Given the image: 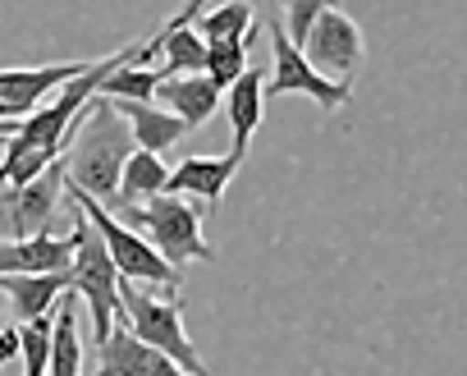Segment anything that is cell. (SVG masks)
Returning a JSON list of instances; mask_svg holds the SVG:
<instances>
[{
	"mask_svg": "<svg viewBox=\"0 0 467 376\" xmlns=\"http://www.w3.org/2000/svg\"><path fill=\"white\" fill-rule=\"evenodd\" d=\"M69 156H65V188H83L97 203H110L115 198V183H119V170L124 161L138 151L124 115L115 110L110 97H92L78 115V129L69 138Z\"/></svg>",
	"mask_w": 467,
	"mask_h": 376,
	"instance_id": "cell-1",
	"label": "cell"
},
{
	"mask_svg": "<svg viewBox=\"0 0 467 376\" xmlns=\"http://www.w3.org/2000/svg\"><path fill=\"white\" fill-rule=\"evenodd\" d=\"M119 321L142 344H151L165 358H174L188 376H206V362H202V353L192 349V339L183 330V294L179 289H165V298H156L138 280L119 276Z\"/></svg>",
	"mask_w": 467,
	"mask_h": 376,
	"instance_id": "cell-2",
	"label": "cell"
},
{
	"mask_svg": "<svg viewBox=\"0 0 467 376\" xmlns=\"http://www.w3.org/2000/svg\"><path fill=\"white\" fill-rule=\"evenodd\" d=\"M119 216L129 230H138L170 266H183V262H211V244L202 239V212L188 207V198L179 193H156L147 198L142 207H119L110 212Z\"/></svg>",
	"mask_w": 467,
	"mask_h": 376,
	"instance_id": "cell-3",
	"label": "cell"
},
{
	"mask_svg": "<svg viewBox=\"0 0 467 376\" xmlns=\"http://www.w3.org/2000/svg\"><path fill=\"white\" fill-rule=\"evenodd\" d=\"M69 203V198H65ZM69 216H74V262H69V294H78L92 312V339L106 344L110 326L119 321V271L97 235V225L69 203Z\"/></svg>",
	"mask_w": 467,
	"mask_h": 376,
	"instance_id": "cell-4",
	"label": "cell"
},
{
	"mask_svg": "<svg viewBox=\"0 0 467 376\" xmlns=\"http://www.w3.org/2000/svg\"><path fill=\"white\" fill-rule=\"evenodd\" d=\"M65 198L97 225V235H101V244H106V253H110V262H115V271L124 276V280H138V285H161V289H179V266H170L138 230H129L119 216H110L92 193H83V188H65Z\"/></svg>",
	"mask_w": 467,
	"mask_h": 376,
	"instance_id": "cell-5",
	"label": "cell"
},
{
	"mask_svg": "<svg viewBox=\"0 0 467 376\" xmlns=\"http://www.w3.org/2000/svg\"><path fill=\"white\" fill-rule=\"evenodd\" d=\"M60 203H65V161H51L37 179L19 188H0V244L47 235Z\"/></svg>",
	"mask_w": 467,
	"mask_h": 376,
	"instance_id": "cell-6",
	"label": "cell"
},
{
	"mask_svg": "<svg viewBox=\"0 0 467 376\" xmlns=\"http://www.w3.org/2000/svg\"><path fill=\"white\" fill-rule=\"evenodd\" d=\"M266 37H271V51H275V69H271V78H266V97L303 92V97H312V101L326 106V110L348 106V97H353L348 78H326V74H317V69L307 65V56L289 42V33L280 28V19L266 24Z\"/></svg>",
	"mask_w": 467,
	"mask_h": 376,
	"instance_id": "cell-7",
	"label": "cell"
},
{
	"mask_svg": "<svg viewBox=\"0 0 467 376\" xmlns=\"http://www.w3.org/2000/svg\"><path fill=\"white\" fill-rule=\"evenodd\" d=\"M303 56H307V65L317 69V74H335V78H348L358 65H362V28L344 15V10H326L317 24H312V33H307V42L298 47Z\"/></svg>",
	"mask_w": 467,
	"mask_h": 376,
	"instance_id": "cell-8",
	"label": "cell"
},
{
	"mask_svg": "<svg viewBox=\"0 0 467 376\" xmlns=\"http://www.w3.org/2000/svg\"><path fill=\"white\" fill-rule=\"evenodd\" d=\"M97 349H101V367L92 376H188L174 358H165L161 349L142 344L124 321H115L106 344H97Z\"/></svg>",
	"mask_w": 467,
	"mask_h": 376,
	"instance_id": "cell-9",
	"label": "cell"
},
{
	"mask_svg": "<svg viewBox=\"0 0 467 376\" xmlns=\"http://www.w3.org/2000/svg\"><path fill=\"white\" fill-rule=\"evenodd\" d=\"M97 60H69V65H28V69H0V101L19 115L37 110V101L56 88H65L69 78H78L83 69H92Z\"/></svg>",
	"mask_w": 467,
	"mask_h": 376,
	"instance_id": "cell-10",
	"label": "cell"
},
{
	"mask_svg": "<svg viewBox=\"0 0 467 376\" xmlns=\"http://www.w3.org/2000/svg\"><path fill=\"white\" fill-rule=\"evenodd\" d=\"M239 156H183L170 179H165V193H179V198H202L211 212L220 207L229 179L239 174Z\"/></svg>",
	"mask_w": 467,
	"mask_h": 376,
	"instance_id": "cell-11",
	"label": "cell"
},
{
	"mask_svg": "<svg viewBox=\"0 0 467 376\" xmlns=\"http://www.w3.org/2000/svg\"><path fill=\"white\" fill-rule=\"evenodd\" d=\"M151 101L165 106L170 115H179V120L188 124V133H192V129H202V124L215 115L220 88H215L206 74H174V78H161V83H156V97H151Z\"/></svg>",
	"mask_w": 467,
	"mask_h": 376,
	"instance_id": "cell-12",
	"label": "cell"
},
{
	"mask_svg": "<svg viewBox=\"0 0 467 376\" xmlns=\"http://www.w3.org/2000/svg\"><path fill=\"white\" fill-rule=\"evenodd\" d=\"M262 78H266L262 69H248L224 88V115H229V129H234L229 156H239V161H248V142L262 124V106H266V83Z\"/></svg>",
	"mask_w": 467,
	"mask_h": 376,
	"instance_id": "cell-13",
	"label": "cell"
},
{
	"mask_svg": "<svg viewBox=\"0 0 467 376\" xmlns=\"http://www.w3.org/2000/svg\"><path fill=\"white\" fill-rule=\"evenodd\" d=\"M0 294L10 298V312L19 321H37L56 312V303L69 294V271H47V276H0Z\"/></svg>",
	"mask_w": 467,
	"mask_h": 376,
	"instance_id": "cell-14",
	"label": "cell"
},
{
	"mask_svg": "<svg viewBox=\"0 0 467 376\" xmlns=\"http://www.w3.org/2000/svg\"><path fill=\"white\" fill-rule=\"evenodd\" d=\"M115 110L124 115L138 151H156L161 156L174 142H183V133H188V124L179 115H170L165 106H156V101H115Z\"/></svg>",
	"mask_w": 467,
	"mask_h": 376,
	"instance_id": "cell-15",
	"label": "cell"
},
{
	"mask_svg": "<svg viewBox=\"0 0 467 376\" xmlns=\"http://www.w3.org/2000/svg\"><path fill=\"white\" fill-rule=\"evenodd\" d=\"M165 179H170V165L156 156V151H133L119 170V183H115V198L101 203L106 212H119V207H142L147 198L165 193Z\"/></svg>",
	"mask_w": 467,
	"mask_h": 376,
	"instance_id": "cell-16",
	"label": "cell"
},
{
	"mask_svg": "<svg viewBox=\"0 0 467 376\" xmlns=\"http://www.w3.org/2000/svg\"><path fill=\"white\" fill-rule=\"evenodd\" d=\"M47 376H83V339H78V317H74V303H69V298L56 303Z\"/></svg>",
	"mask_w": 467,
	"mask_h": 376,
	"instance_id": "cell-17",
	"label": "cell"
},
{
	"mask_svg": "<svg viewBox=\"0 0 467 376\" xmlns=\"http://www.w3.org/2000/svg\"><path fill=\"white\" fill-rule=\"evenodd\" d=\"M192 24H197L192 33L202 42H244V33L253 28V10L244 0H220L215 10H202Z\"/></svg>",
	"mask_w": 467,
	"mask_h": 376,
	"instance_id": "cell-18",
	"label": "cell"
},
{
	"mask_svg": "<svg viewBox=\"0 0 467 376\" xmlns=\"http://www.w3.org/2000/svg\"><path fill=\"white\" fill-rule=\"evenodd\" d=\"M161 78H165L161 69H147V65L129 60V65H119L115 74L101 78V97H110V101H151Z\"/></svg>",
	"mask_w": 467,
	"mask_h": 376,
	"instance_id": "cell-19",
	"label": "cell"
},
{
	"mask_svg": "<svg viewBox=\"0 0 467 376\" xmlns=\"http://www.w3.org/2000/svg\"><path fill=\"white\" fill-rule=\"evenodd\" d=\"M51 326H56V312L37 317V321H24L19 326V358H24V376H47V362H51Z\"/></svg>",
	"mask_w": 467,
	"mask_h": 376,
	"instance_id": "cell-20",
	"label": "cell"
},
{
	"mask_svg": "<svg viewBox=\"0 0 467 376\" xmlns=\"http://www.w3.org/2000/svg\"><path fill=\"white\" fill-rule=\"evenodd\" d=\"M253 65H248V47L244 42H206V78L224 92L234 78H239V74H248Z\"/></svg>",
	"mask_w": 467,
	"mask_h": 376,
	"instance_id": "cell-21",
	"label": "cell"
},
{
	"mask_svg": "<svg viewBox=\"0 0 467 376\" xmlns=\"http://www.w3.org/2000/svg\"><path fill=\"white\" fill-rule=\"evenodd\" d=\"M330 5H335V0H285V5H280V15H285V19H280V28L289 33V42H294V47H303V42H307V33H312V24H317Z\"/></svg>",
	"mask_w": 467,
	"mask_h": 376,
	"instance_id": "cell-22",
	"label": "cell"
},
{
	"mask_svg": "<svg viewBox=\"0 0 467 376\" xmlns=\"http://www.w3.org/2000/svg\"><path fill=\"white\" fill-rule=\"evenodd\" d=\"M248 10H257V24H271V19H280V5L285 0H244Z\"/></svg>",
	"mask_w": 467,
	"mask_h": 376,
	"instance_id": "cell-23",
	"label": "cell"
},
{
	"mask_svg": "<svg viewBox=\"0 0 467 376\" xmlns=\"http://www.w3.org/2000/svg\"><path fill=\"white\" fill-rule=\"evenodd\" d=\"M10 358H19V330H15V326L0 330V367H5Z\"/></svg>",
	"mask_w": 467,
	"mask_h": 376,
	"instance_id": "cell-24",
	"label": "cell"
},
{
	"mask_svg": "<svg viewBox=\"0 0 467 376\" xmlns=\"http://www.w3.org/2000/svg\"><path fill=\"white\" fill-rule=\"evenodd\" d=\"M0 330H5V317H0Z\"/></svg>",
	"mask_w": 467,
	"mask_h": 376,
	"instance_id": "cell-25",
	"label": "cell"
}]
</instances>
